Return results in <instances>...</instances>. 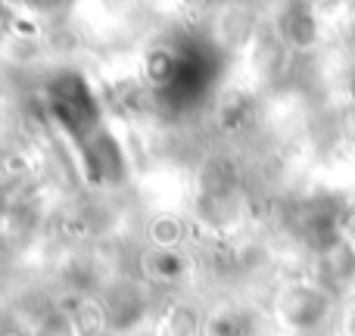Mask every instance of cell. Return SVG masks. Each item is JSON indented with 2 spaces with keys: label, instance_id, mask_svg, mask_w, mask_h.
<instances>
[{
  "label": "cell",
  "instance_id": "1",
  "mask_svg": "<svg viewBox=\"0 0 355 336\" xmlns=\"http://www.w3.org/2000/svg\"><path fill=\"white\" fill-rule=\"evenodd\" d=\"M284 315L300 330H315L327 315V296L315 287H296L284 299Z\"/></svg>",
  "mask_w": 355,
  "mask_h": 336
},
{
  "label": "cell",
  "instance_id": "2",
  "mask_svg": "<svg viewBox=\"0 0 355 336\" xmlns=\"http://www.w3.org/2000/svg\"><path fill=\"white\" fill-rule=\"evenodd\" d=\"M277 28H281L284 41L293 44V47H309V44L318 37V22H315V16L309 12V6H302V3H293L290 10H284Z\"/></svg>",
  "mask_w": 355,
  "mask_h": 336
},
{
  "label": "cell",
  "instance_id": "3",
  "mask_svg": "<svg viewBox=\"0 0 355 336\" xmlns=\"http://www.w3.org/2000/svg\"><path fill=\"white\" fill-rule=\"evenodd\" d=\"M150 262V274L156 277V281H178V277L184 274V258L178 256L175 249H159V252H153V256L147 258Z\"/></svg>",
  "mask_w": 355,
  "mask_h": 336
}]
</instances>
